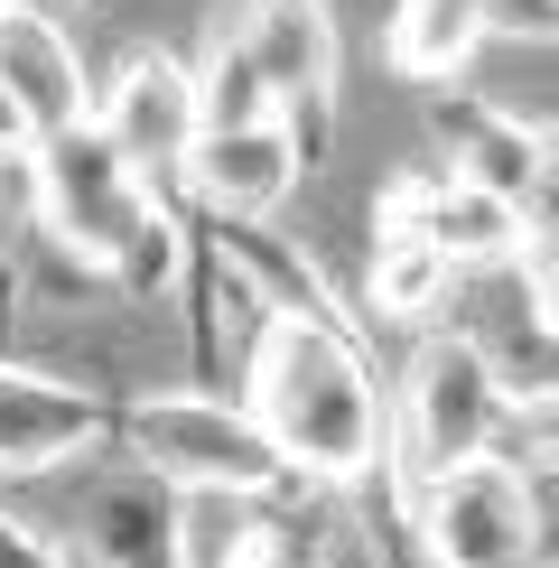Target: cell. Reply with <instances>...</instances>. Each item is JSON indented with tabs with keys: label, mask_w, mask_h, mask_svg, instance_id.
Returning a JSON list of instances; mask_svg holds the SVG:
<instances>
[{
	"label": "cell",
	"mask_w": 559,
	"mask_h": 568,
	"mask_svg": "<svg viewBox=\"0 0 559 568\" xmlns=\"http://www.w3.org/2000/svg\"><path fill=\"white\" fill-rule=\"evenodd\" d=\"M224 271L252 280V345H243V419L271 438L280 476L308 494H373L392 485V400H383V364H373L364 326L336 317V298L317 290L308 262L224 233Z\"/></svg>",
	"instance_id": "cell-1"
},
{
	"label": "cell",
	"mask_w": 559,
	"mask_h": 568,
	"mask_svg": "<svg viewBox=\"0 0 559 568\" xmlns=\"http://www.w3.org/2000/svg\"><path fill=\"white\" fill-rule=\"evenodd\" d=\"M29 196H38V224L57 233L75 262L112 271L122 298H159V290L186 280V233L169 224L159 186H140L122 159L103 150L93 122H75V131H57V140L29 150Z\"/></svg>",
	"instance_id": "cell-2"
},
{
	"label": "cell",
	"mask_w": 559,
	"mask_h": 568,
	"mask_svg": "<svg viewBox=\"0 0 559 568\" xmlns=\"http://www.w3.org/2000/svg\"><path fill=\"white\" fill-rule=\"evenodd\" d=\"M112 438H122L131 476H150L169 504H280L289 476H280L271 438L243 419V400L186 383V392H150L131 410H112Z\"/></svg>",
	"instance_id": "cell-3"
},
{
	"label": "cell",
	"mask_w": 559,
	"mask_h": 568,
	"mask_svg": "<svg viewBox=\"0 0 559 568\" xmlns=\"http://www.w3.org/2000/svg\"><path fill=\"white\" fill-rule=\"evenodd\" d=\"M392 400V485H429L448 476V466L466 457H495V447H512V429H522V410L495 392V373L466 354L448 326H429V336L402 345V373L383 383Z\"/></svg>",
	"instance_id": "cell-4"
},
{
	"label": "cell",
	"mask_w": 559,
	"mask_h": 568,
	"mask_svg": "<svg viewBox=\"0 0 559 568\" xmlns=\"http://www.w3.org/2000/svg\"><path fill=\"white\" fill-rule=\"evenodd\" d=\"M402 504H410V531H419V559L429 568H541L550 559L541 476H531V457H512V447L410 485Z\"/></svg>",
	"instance_id": "cell-5"
},
{
	"label": "cell",
	"mask_w": 559,
	"mask_h": 568,
	"mask_svg": "<svg viewBox=\"0 0 559 568\" xmlns=\"http://www.w3.org/2000/svg\"><path fill=\"white\" fill-rule=\"evenodd\" d=\"M550 262L541 252H512V262H485V271H457L448 280V307L438 326L495 373V392L512 400L522 419L550 410V383H559V354H550Z\"/></svg>",
	"instance_id": "cell-6"
},
{
	"label": "cell",
	"mask_w": 559,
	"mask_h": 568,
	"mask_svg": "<svg viewBox=\"0 0 559 568\" xmlns=\"http://www.w3.org/2000/svg\"><path fill=\"white\" fill-rule=\"evenodd\" d=\"M504 38H522V47L559 38V0H392V19H383V65H392L402 84L448 93L466 65H476L485 47H504Z\"/></svg>",
	"instance_id": "cell-7"
},
{
	"label": "cell",
	"mask_w": 559,
	"mask_h": 568,
	"mask_svg": "<svg viewBox=\"0 0 559 568\" xmlns=\"http://www.w3.org/2000/svg\"><path fill=\"white\" fill-rule=\"evenodd\" d=\"M84 122L103 131V150L122 159L140 186L186 178V150H196V93H186V65L159 57V47H140V57L112 65V84H93Z\"/></svg>",
	"instance_id": "cell-8"
},
{
	"label": "cell",
	"mask_w": 559,
	"mask_h": 568,
	"mask_svg": "<svg viewBox=\"0 0 559 568\" xmlns=\"http://www.w3.org/2000/svg\"><path fill=\"white\" fill-rule=\"evenodd\" d=\"M438 178L541 224L550 215V131L504 103H476V93H438Z\"/></svg>",
	"instance_id": "cell-9"
},
{
	"label": "cell",
	"mask_w": 559,
	"mask_h": 568,
	"mask_svg": "<svg viewBox=\"0 0 559 568\" xmlns=\"http://www.w3.org/2000/svg\"><path fill=\"white\" fill-rule=\"evenodd\" d=\"M93 447H112V400L75 373L0 354V476H65Z\"/></svg>",
	"instance_id": "cell-10"
},
{
	"label": "cell",
	"mask_w": 559,
	"mask_h": 568,
	"mask_svg": "<svg viewBox=\"0 0 559 568\" xmlns=\"http://www.w3.org/2000/svg\"><path fill=\"white\" fill-rule=\"evenodd\" d=\"M224 29L243 38L252 75L271 84L280 122H289V112H308V122H317V112L336 103L345 47H336V10H326V0H233Z\"/></svg>",
	"instance_id": "cell-11"
},
{
	"label": "cell",
	"mask_w": 559,
	"mask_h": 568,
	"mask_svg": "<svg viewBox=\"0 0 559 568\" xmlns=\"http://www.w3.org/2000/svg\"><path fill=\"white\" fill-rule=\"evenodd\" d=\"M298 169H308L298 122H252V131H196L177 186H196V205L215 224H271L280 205H289Z\"/></svg>",
	"instance_id": "cell-12"
},
{
	"label": "cell",
	"mask_w": 559,
	"mask_h": 568,
	"mask_svg": "<svg viewBox=\"0 0 559 568\" xmlns=\"http://www.w3.org/2000/svg\"><path fill=\"white\" fill-rule=\"evenodd\" d=\"M448 252L419 233L410 215V178L383 186V215H373V262H364V307L392 326V336H429L438 307H448Z\"/></svg>",
	"instance_id": "cell-13"
},
{
	"label": "cell",
	"mask_w": 559,
	"mask_h": 568,
	"mask_svg": "<svg viewBox=\"0 0 559 568\" xmlns=\"http://www.w3.org/2000/svg\"><path fill=\"white\" fill-rule=\"evenodd\" d=\"M0 93L29 122V140H57V131H75L93 112V75H84L75 38H65V19H47V10L0 19Z\"/></svg>",
	"instance_id": "cell-14"
},
{
	"label": "cell",
	"mask_w": 559,
	"mask_h": 568,
	"mask_svg": "<svg viewBox=\"0 0 559 568\" xmlns=\"http://www.w3.org/2000/svg\"><path fill=\"white\" fill-rule=\"evenodd\" d=\"M410 215H419V233H429L438 252H448V271H485V262H512V252H541V224H522L512 205L476 196V186H457L438 169L410 178Z\"/></svg>",
	"instance_id": "cell-15"
},
{
	"label": "cell",
	"mask_w": 559,
	"mask_h": 568,
	"mask_svg": "<svg viewBox=\"0 0 559 568\" xmlns=\"http://www.w3.org/2000/svg\"><path fill=\"white\" fill-rule=\"evenodd\" d=\"M84 559L93 568H186L177 559V504L150 476H112L84 494Z\"/></svg>",
	"instance_id": "cell-16"
},
{
	"label": "cell",
	"mask_w": 559,
	"mask_h": 568,
	"mask_svg": "<svg viewBox=\"0 0 559 568\" xmlns=\"http://www.w3.org/2000/svg\"><path fill=\"white\" fill-rule=\"evenodd\" d=\"M186 93H196V131H252V122H280V103H271V84L252 75V57H243V38L224 29H205V47L186 57Z\"/></svg>",
	"instance_id": "cell-17"
},
{
	"label": "cell",
	"mask_w": 559,
	"mask_h": 568,
	"mask_svg": "<svg viewBox=\"0 0 559 568\" xmlns=\"http://www.w3.org/2000/svg\"><path fill=\"white\" fill-rule=\"evenodd\" d=\"M0 568H75V550L29 513H0Z\"/></svg>",
	"instance_id": "cell-18"
},
{
	"label": "cell",
	"mask_w": 559,
	"mask_h": 568,
	"mask_svg": "<svg viewBox=\"0 0 559 568\" xmlns=\"http://www.w3.org/2000/svg\"><path fill=\"white\" fill-rule=\"evenodd\" d=\"M29 150H38V140H29V122H19V112H10V93H0V169H29Z\"/></svg>",
	"instance_id": "cell-19"
},
{
	"label": "cell",
	"mask_w": 559,
	"mask_h": 568,
	"mask_svg": "<svg viewBox=\"0 0 559 568\" xmlns=\"http://www.w3.org/2000/svg\"><path fill=\"white\" fill-rule=\"evenodd\" d=\"M29 10H47V19H57V10H75V0H29Z\"/></svg>",
	"instance_id": "cell-20"
},
{
	"label": "cell",
	"mask_w": 559,
	"mask_h": 568,
	"mask_svg": "<svg viewBox=\"0 0 559 568\" xmlns=\"http://www.w3.org/2000/svg\"><path fill=\"white\" fill-rule=\"evenodd\" d=\"M10 10H29V0H0V19H10Z\"/></svg>",
	"instance_id": "cell-21"
}]
</instances>
